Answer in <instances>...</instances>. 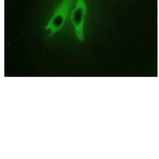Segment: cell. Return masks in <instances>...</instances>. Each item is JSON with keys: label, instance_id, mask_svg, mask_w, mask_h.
I'll return each mask as SVG.
<instances>
[{"label": "cell", "instance_id": "cell-2", "mask_svg": "<svg viewBox=\"0 0 159 159\" xmlns=\"http://www.w3.org/2000/svg\"><path fill=\"white\" fill-rule=\"evenodd\" d=\"M87 9L85 0H76L70 14V20L74 27L76 37L81 42L85 39L84 24Z\"/></svg>", "mask_w": 159, "mask_h": 159}, {"label": "cell", "instance_id": "cell-1", "mask_svg": "<svg viewBox=\"0 0 159 159\" xmlns=\"http://www.w3.org/2000/svg\"><path fill=\"white\" fill-rule=\"evenodd\" d=\"M76 0H62L46 26L48 37L53 36L63 27Z\"/></svg>", "mask_w": 159, "mask_h": 159}]
</instances>
